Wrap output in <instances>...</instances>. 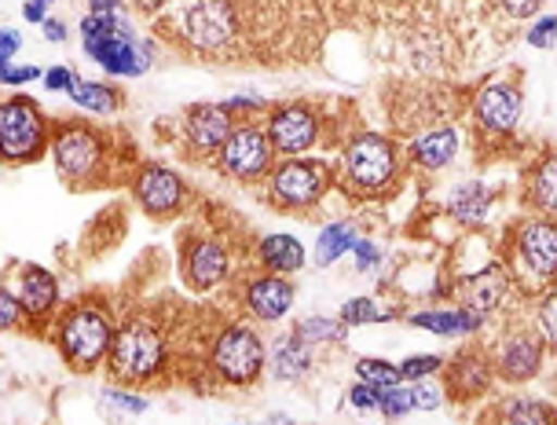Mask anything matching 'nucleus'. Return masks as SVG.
<instances>
[{
  "label": "nucleus",
  "mask_w": 557,
  "mask_h": 425,
  "mask_svg": "<svg viewBox=\"0 0 557 425\" xmlns=\"http://www.w3.org/2000/svg\"><path fill=\"white\" fill-rule=\"evenodd\" d=\"M455 154H459V133L451 125L430 128V133H422L411 143V162L418 170H430V173L447 170L455 162Z\"/></svg>",
  "instance_id": "412c9836"
},
{
  "label": "nucleus",
  "mask_w": 557,
  "mask_h": 425,
  "mask_svg": "<svg viewBox=\"0 0 557 425\" xmlns=\"http://www.w3.org/2000/svg\"><path fill=\"white\" fill-rule=\"evenodd\" d=\"M382 320H389V312L377 309L371 298H352V301H345V309H342L345 326H363V323H382Z\"/></svg>",
  "instance_id": "f704fd0d"
},
{
  "label": "nucleus",
  "mask_w": 557,
  "mask_h": 425,
  "mask_svg": "<svg viewBox=\"0 0 557 425\" xmlns=\"http://www.w3.org/2000/svg\"><path fill=\"white\" fill-rule=\"evenodd\" d=\"M243 304L253 320L275 323L294 309V286L286 283L283 275H257V279L246 286Z\"/></svg>",
  "instance_id": "6ab92c4d"
},
{
  "label": "nucleus",
  "mask_w": 557,
  "mask_h": 425,
  "mask_svg": "<svg viewBox=\"0 0 557 425\" xmlns=\"http://www.w3.org/2000/svg\"><path fill=\"white\" fill-rule=\"evenodd\" d=\"M444 355L436 352H418V355H407L404 363H396L400 367V378L404 382H422V378H433V374L444 371Z\"/></svg>",
  "instance_id": "473e14b6"
},
{
  "label": "nucleus",
  "mask_w": 557,
  "mask_h": 425,
  "mask_svg": "<svg viewBox=\"0 0 557 425\" xmlns=\"http://www.w3.org/2000/svg\"><path fill=\"white\" fill-rule=\"evenodd\" d=\"M331 187V165L320 158H283L268 176V199L278 210H312Z\"/></svg>",
  "instance_id": "0eeeda50"
},
{
  "label": "nucleus",
  "mask_w": 557,
  "mask_h": 425,
  "mask_svg": "<svg viewBox=\"0 0 557 425\" xmlns=\"http://www.w3.org/2000/svg\"><path fill=\"white\" fill-rule=\"evenodd\" d=\"M352 246H356V227L348 221L326 224L320 232V242H315V264H320V268H331L337 257L348 253Z\"/></svg>",
  "instance_id": "c85d7f7f"
},
{
  "label": "nucleus",
  "mask_w": 557,
  "mask_h": 425,
  "mask_svg": "<svg viewBox=\"0 0 557 425\" xmlns=\"http://www.w3.org/2000/svg\"><path fill=\"white\" fill-rule=\"evenodd\" d=\"M297 334L308 341V345H334V341H345V323L342 320H326V315H308L294 326Z\"/></svg>",
  "instance_id": "c756f323"
},
{
  "label": "nucleus",
  "mask_w": 557,
  "mask_h": 425,
  "mask_svg": "<svg viewBox=\"0 0 557 425\" xmlns=\"http://www.w3.org/2000/svg\"><path fill=\"white\" fill-rule=\"evenodd\" d=\"M513 250L524 275H532L543 286L557 283V221H550V216L524 221L513 235Z\"/></svg>",
  "instance_id": "9b49d317"
},
{
  "label": "nucleus",
  "mask_w": 557,
  "mask_h": 425,
  "mask_svg": "<svg viewBox=\"0 0 557 425\" xmlns=\"http://www.w3.org/2000/svg\"><path fill=\"white\" fill-rule=\"evenodd\" d=\"M495 8H499V15L506 23H524V18H532L540 12L543 0H495Z\"/></svg>",
  "instance_id": "4c0bfd02"
},
{
  "label": "nucleus",
  "mask_w": 557,
  "mask_h": 425,
  "mask_svg": "<svg viewBox=\"0 0 557 425\" xmlns=\"http://www.w3.org/2000/svg\"><path fill=\"white\" fill-rule=\"evenodd\" d=\"M543 352H546L543 334L517 330L499 345V352H495V374H499L503 382H510V385L532 382L535 374H540V367H543Z\"/></svg>",
  "instance_id": "f3484780"
},
{
  "label": "nucleus",
  "mask_w": 557,
  "mask_h": 425,
  "mask_svg": "<svg viewBox=\"0 0 557 425\" xmlns=\"http://www.w3.org/2000/svg\"><path fill=\"white\" fill-rule=\"evenodd\" d=\"M117 8H122V0H88V12L96 15H117Z\"/></svg>",
  "instance_id": "09e8293b"
},
{
  "label": "nucleus",
  "mask_w": 557,
  "mask_h": 425,
  "mask_svg": "<svg viewBox=\"0 0 557 425\" xmlns=\"http://www.w3.org/2000/svg\"><path fill=\"white\" fill-rule=\"evenodd\" d=\"M268 371H272L278 382H301L305 374L312 371V345L297 330L278 338L275 349L268 352Z\"/></svg>",
  "instance_id": "4be33fe9"
},
{
  "label": "nucleus",
  "mask_w": 557,
  "mask_h": 425,
  "mask_svg": "<svg viewBox=\"0 0 557 425\" xmlns=\"http://www.w3.org/2000/svg\"><path fill=\"white\" fill-rule=\"evenodd\" d=\"M216 170L232 176L238 184H257L275 170V147L268 128L253 122H238V128L227 136V143L216 154Z\"/></svg>",
  "instance_id": "6e6552de"
},
{
  "label": "nucleus",
  "mask_w": 557,
  "mask_h": 425,
  "mask_svg": "<svg viewBox=\"0 0 557 425\" xmlns=\"http://www.w3.org/2000/svg\"><path fill=\"white\" fill-rule=\"evenodd\" d=\"M55 170L70 187H111L117 173V158L107 133L85 122H63L52 133Z\"/></svg>",
  "instance_id": "f257e3e1"
},
{
  "label": "nucleus",
  "mask_w": 557,
  "mask_h": 425,
  "mask_svg": "<svg viewBox=\"0 0 557 425\" xmlns=\"http://www.w3.org/2000/svg\"><path fill=\"white\" fill-rule=\"evenodd\" d=\"M396 165H400V154H396V143L389 136L360 133L345 143L342 184L356 199H374V195H382L396 180Z\"/></svg>",
  "instance_id": "20e7f679"
},
{
  "label": "nucleus",
  "mask_w": 557,
  "mask_h": 425,
  "mask_svg": "<svg viewBox=\"0 0 557 425\" xmlns=\"http://www.w3.org/2000/svg\"><path fill=\"white\" fill-rule=\"evenodd\" d=\"M411 400H414L418 411H436L447 400V392H444L441 382L422 378V382H411Z\"/></svg>",
  "instance_id": "c9c22d12"
},
{
  "label": "nucleus",
  "mask_w": 557,
  "mask_h": 425,
  "mask_svg": "<svg viewBox=\"0 0 557 425\" xmlns=\"http://www.w3.org/2000/svg\"><path fill=\"white\" fill-rule=\"evenodd\" d=\"M48 147H52V136H48V117L41 114V107L29 96H8L0 103V154H4V162H37Z\"/></svg>",
  "instance_id": "423d86ee"
},
{
  "label": "nucleus",
  "mask_w": 557,
  "mask_h": 425,
  "mask_svg": "<svg viewBox=\"0 0 557 425\" xmlns=\"http://www.w3.org/2000/svg\"><path fill=\"white\" fill-rule=\"evenodd\" d=\"M411 326H422L430 334H441V338H462V334H476L484 326V315H476L470 309H455V312H414Z\"/></svg>",
  "instance_id": "b1692460"
},
{
  "label": "nucleus",
  "mask_w": 557,
  "mask_h": 425,
  "mask_svg": "<svg viewBox=\"0 0 557 425\" xmlns=\"http://www.w3.org/2000/svg\"><path fill=\"white\" fill-rule=\"evenodd\" d=\"M114 323L99 304L77 301L59 312L55 320V349L63 352L66 367L77 374H92L99 363L111 355L114 345Z\"/></svg>",
  "instance_id": "7ed1b4c3"
},
{
  "label": "nucleus",
  "mask_w": 557,
  "mask_h": 425,
  "mask_svg": "<svg viewBox=\"0 0 557 425\" xmlns=\"http://www.w3.org/2000/svg\"><path fill=\"white\" fill-rule=\"evenodd\" d=\"M492 202H495V191L481 180H470V184H459L447 199V213L462 224H484L487 213H492Z\"/></svg>",
  "instance_id": "5701e85b"
},
{
  "label": "nucleus",
  "mask_w": 557,
  "mask_h": 425,
  "mask_svg": "<svg viewBox=\"0 0 557 425\" xmlns=\"http://www.w3.org/2000/svg\"><path fill=\"white\" fill-rule=\"evenodd\" d=\"M41 29H45L48 41H66V26H63V23H55V18H48V23H45Z\"/></svg>",
  "instance_id": "8fccbe9b"
},
{
  "label": "nucleus",
  "mask_w": 557,
  "mask_h": 425,
  "mask_svg": "<svg viewBox=\"0 0 557 425\" xmlns=\"http://www.w3.org/2000/svg\"><path fill=\"white\" fill-rule=\"evenodd\" d=\"M352 257H356V272H371L374 264L382 261V250H377L374 242H367V239H356Z\"/></svg>",
  "instance_id": "c03bdc74"
},
{
  "label": "nucleus",
  "mask_w": 557,
  "mask_h": 425,
  "mask_svg": "<svg viewBox=\"0 0 557 425\" xmlns=\"http://www.w3.org/2000/svg\"><path fill=\"white\" fill-rule=\"evenodd\" d=\"M495 378H499L495 360H487V352L481 349H459L444 363V392L459 403L484 397Z\"/></svg>",
  "instance_id": "2eb2a0df"
},
{
  "label": "nucleus",
  "mask_w": 557,
  "mask_h": 425,
  "mask_svg": "<svg viewBox=\"0 0 557 425\" xmlns=\"http://www.w3.org/2000/svg\"><path fill=\"white\" fill-rule=\"evenodd\" d=\"M181 268H184V283L195 293H209L213 286H221L227 279V250L216 239H209V235H198V239L184 242Z\"/></svg>",
  "instance_id": "dca6fc26"
},
{
  "label": "nucleus",
  "mask_w": 557,
  "mask_h": 425,
  "mask_svg": "<svg viewBox=\"0 0 557 425\" xmlns=\"http://www.w3.org/2000/svg\"><path fill=\"white\" fill-rule=\"evenodd\" d=\"M348 403L356 411H377V385H367V382H356L348 389Z\"/></svg>",
  "instance_id": "37998d69"
},
{
  "label": "nucleus",
  "mask_w": 557,
  "mask_h": 425,
  "mask_svg": "<svg viewBox=\"0 0 557 425\" xmlns=\"http://www.w3.org/2000/svg\"><path fill=\"white\" fill-rule=\"evenodd\" d=\"M524 41H529L532 48H554L557 41V15H540L535 23L529 26V34H524Z\"/></svg>",
  "instance_id": "e433bc0d"
},
{
  "label": "nucleus",
  "mask_w": 557,
  "mask_h": 425,
  "mask_svg": "<svg viewBox=\"0 0 557 425\" xmlns=\"http://www.w3.org/2000/svg\"><path fill=\"white\" fill-rule=\"evenodd\" d=\"M169 363V345H165V326L151 320L147 312H136L117 326L107 367L117 385H147L165 371Z\"/></svg>",
  "instance_id": "f03ea898"
},
{
  "label": "nucleus",
  "mask_w": 557,
  "mask_h": 425,
  "mask_svg": "<svg viewBox=\"0 0 557 425\" xmlns=\"http://www.w3.org/2000/svg\"><path fill=\"white\" fill-rule=\"evenodd\" d=\"M356 378L367 382V385H377V389H389V385H400V367L396 363H385V360H374V355H363L356 360Z\"/></svg>",
  "instance_id": "7c9ffc66"
},
{
  "label": "nucleus",
  "mask_w": 557,
  "mask_h": 425,
  "mask_svg": "<svg viewBox=\"0 0 557 425\" xmlns=\"http://www.w3.org/2000/svg\"><path fill=\"white\" fill-rule=\"evenodd\" d=\"M103 400L111 403V408L117 411H125V414H144L147 411V397H133L128 389H103Z\"/></svg>",
  "instance_id": "a19ab883"
},
{
  "label": "nucleus",
  "mask_w": 557,
  "mask_h": 425,
  "mask_svg": "<svg viewBox=\"0 0 557 425\" xmlns=\"http://www.w3.org/2000/svg\"><path fill=\"white\" fill-rule=\"evenodd\" d=\"M503 425H557V408L532 397H513L499 411Z\"/></svg>",
  "instance_id": "cd10ccee"
},
{
  "label": "nucleus",
  "mask_w": 557,
  "mask_h": 425,
  "mask_svg": "<svg viewBox=\"0 0 557 425\" xmlns=\"http://www.w3.org/2000/svg\"><path fill=\"white\" fill-rule=\"evenodd\" d=\"M48 4H52V0H26V4H23V18H26V23H48Z\"/></svg>",
  "instance_id": "49530a36"
},
{
  "label": "nucleus",
  "mask_w": 557,
  "mask_h": 425,
  "mask_svg": "<svg viewBox=\"0 0 557 425\" xmlns=\"http://www.w3.org/2000/svg\"><path fill=\"white\" fill-rule=\"evenodd\" d=\"M26 309V320H48L59 309V283L55 275L41 264H23L18 283L12 286Z\"/></svg>",
  "instance_id": "aec40b11"
},
{
  "label": "nucleus",
  "mask_w": 557,
  "mask_h": 425,
  "mask_svg": "<svg viewBox=\"0 0 557 425\" xmlns=\"http://www.w3.org/2000/svg\"><path fill=\"white\" fill-rule=\"evenodd\" d=\"M82 48H85V55L92 59L96 66H103L107 74L139 77V74L151 71V45L139 41L125 18H122V26L107 29V34L85 37Z\"/></svg>",
  "instance_id": "1a4fd4ad"
},
{
  "label": "nucleus",
  "mask_w": 557,
  "mask_h": 425,
  "mask_svg": "<svg viewBox=\"0 0 557 425\" xmlns=\"http://www.w3.org/2000/svg\"><path fill=\"white\" fill-rule=\"evenodd\" d=\"M181 128H184L187 151L198 158H216L221 147L227 143V136L238 128V122L224 111V103H195L184 111Z\"/></svg>",
  "instance_id": "ddd939ff"
},
{
  "label": "nucleus",
  "mask_w": 557,
  "mask_h": 425,
  "mask_svg": "<svg viewBox=\"0 0 557 425\" xmlns=\"http://www.w3.org/2000/svg\"><path fill=\"white\" fill-rule=\"evenodd\" d=\"M37 77H45L41 66H29V63H8V66H0V82H4L8 88L29 85V82H37Z\"/></svg>",
  "instance_id": "ea45409f"
},
{
  "label": "nucleus",
  "mask_w": 557,
  "mask_h": 425,
  "mask_svg": "<svg viewBox=\"0 0 557 425\" xmlns=\"http://www.w3.org/2000/svg\"><path fill=\"white\" fill-rule=\"evenodd\" d=\"M169 4H173V0H133V8H136V12L144 15V18H158Z\"/></svg>",
  "instance_id": "de8ad7c7"
},
{
  "label": "nucleus",
  "mask_w": 557,
  "mask_h": 425,
  "mask_svg": "<svg viewBox=\"0 0 557 425\" xmlns=\"http://www.w3.org/2000/svg\"><path fill=\"white\" fill-rule=\"evenodd\" d=\"M70 100L88 114H114L125 107V92H117L114 85H103V82H77Z\"/></svg>",
  "instance_id": "bb28decb"
},
{
  "label": "nucleus",
  "mask_w": 557,
  "mask_h": 425,
  "mask_svg": "<svg viewBox=\"0 0 557 425\" xmlns=\"http://www.w3.org/2000/svg\"><path fill=\"white\" fill-rule=\"evenodd\" d=\"M506 293H510V272H506V264L499 261V264H487V268L473 272L470 279H462L455 298L462 301V309H470L476 315H492L506 304Z\"/></svg>",
  "instance_id": "a211bd4d"
},
{
  "label": "nucleus",
  "mask_w": 557,
  "mask_h": 425,
  "mask_svg": "<svg viewBox=\"0 0 557 425\" xmlns=\"http://www.w3.org/2000/svg\"><path fill=\"white\" fill-rule=\"evenodd\" d=\"M41 82H45L48 92H63V96H70V92H74V85H77V77L70 74V66H48Z\"/></svg>",
  "instance_id": "79ce46f5"
},
{
  "label": "nucleus",
  "mask_w": 557,
  "mask_h": 425,
  "mask_svg": "<svg viewBox=\"0 0 557 425\" xmlns=\"http://www.w3.org/2000/svg\"><path fill=\"white\" fill-rule=\"evenodd\" d=\"M128 187H133L139 210L147 216H154V221H173V216H181V210H184L187 187L169 165H158V162L139 165L133 173V180H128Z\"/></svg>",
  "instance_id": "9d476101"
},
{
  "label": "nucleus",
  "mask_w": 557,
  "mask_h": 425,
  "mask_svg": "<svg viewBox=\"0 0 557 425\" xmlns=\"http://www.w3.org/2000/svg\"><path fill=\"white\" fill-rule=\"evenodd\" d=\"M268 136H272L275 154L297 158L320 140V117L308 111L305 103L272 107V114H268Z\"/></svg>",
  "instance_id": "4468645a"
},
{
  "label": "nucleus",
  "mask_w": 557,
  "mask_h": 425,
  "mask_svg": "<svg viewBox=\"0 0 557 425\" xmlns=\"http://www.w3.org/2000/svg\"><path fill=\"white\" fill-rule=\"evenodd\" d=\"M18 45H23V37H18V29H0V66H8L18 52Z\"/></svg>",
  "instance_id": "a18cd8bd"
},
{
  "label": "nucleus",
  "mask_w": 557,
  "mask_h": 425,
  "mask_svg": "<svg viewBox=\"0 0 557 425\" xmlns=\"http://www.w3.org/2000/svg\"><path fill=\"white\" fill-rule=\"evenodd\" d=\"M23 301H18V293L12 286H4L0 290V320H4V330H18V323H23Z\"/></svg>",
  "instance_id": "58836bf2"
},
{
  "label": "nucleus",
  "mask_w": 557,
  "mask_h": 425,
  "mask_svg": "<svg viewBox=\"0 0 557 425\" xmlns=\"http://www.w3.org/2000/svg\"><path fill=\"white\" fill-rule=\"evenodd\" d=\"M377 411L382 418H404V414L414 411V400H411V385H389V389H377Z\"/></svg>",
  "instance_id": "2f4dec72"
},
{
  "label": "nucleus",
  "mask_w": 557,
  "mask_h": 425,
  "mask_svg": "<svg viewBox=\"0 0 557 425\" xmlns=\"http://www.w3.org/2000/svg\"><path fill=\"white\" fill-rule=\"evenodd\" d=\"M529 202L557 221V151H546L529 173Z\"/></svg>",
  "instance_id": "393cba45"
},
{
  "label": "nucleus",
  "mask_w": 557,
  "mask_h": 425,
  "mask_svg": "<svg viewBox=\"0 0 557 425\" xmlns=\"http://www.w3.org/2000/svg\"><path fill=\"white\" fill-rule=\"evenodd\" d=\"M264 363V341L250 323H227L216 334L213 349H209V367L224 385H235V389H250V385L261 382Z\"/></svg>",
  "instance_id": "39448f33"
},
{
  "label": "nucleus",
  "mask_w": 557,
  "mask_h": 425,
  "mask_svg": "<svg viewBox=\"0 0 557 425\" xmlns=\"http://www.w3.org/2000/svg\"><path fill=\"white\" fill-rule=\"evenodd\" d=\"M521 88L513 82H487L473 100V122L476 133L484 136H510L513 125L521 122Z\"/></svg>",
  "instance_id": "f8f14e48"
},
{
  "label": "nucleus",
  "mask_w": 557,
  "mask_h": 425,
  "mask_svg": "<svg viewBox=\"0 0 557 425\" xmlns=\"http://www.w3.org/2000/svg\"><path fill=\"white\" fill-rule=\"evenodd\" d=\"M238 425H243V422H238Z\"/></svg>",
  "instance_id": "3c124183"
},
{
  "label": "nucleus",
  "mask_w": 557,
  "mask_h": 425,
  "mask_svg": "<svg viewBox=\"0 0 557 425\" xmlns=\"http://www.w3.org/2000/svg\"><path fill=\"white\" fill-rule=\"evenodd\" d=\"M535 320H540V334H543L546 349L557 352V286H550V290L543 293L540 309H535Z\"/></svg>",
  "instance_id": "72a5a7b5"
},
{
  "label": "nucleus",
  "mask_w": 557,
  "mask_h": 425,
  "mask_svg": "<svg viewBox=\"0 0 557 425\" xmlns=\"http://www.w3.org/2000/svg\"><path fill=\"white\" fill-rule=\"evenodd\" d=\"M257 253H261L264 268H272L278 275L301 272V264H305V246L297 242L294 235H264Z\"/></svg>",
  "instance_id": "a878e982"
}]
</instances>
